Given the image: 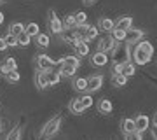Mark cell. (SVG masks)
Returning <instances> with one entry per match:
<instances>
[{
    "mask_svg": "<svg viewBox=\"0 0 157 140\" xmlns=\"http://www.w3.org/2000/svg\"><path fill=\"white\" fill-rule=\"evenodd\" d=\"M86 6H93V4H96V0H84Z\"/></svg>",
    "mask_w": 157,
    "mask_h": 140,
    "instance_id": "ab89813d",
    "label": "cell"
},
{
    "mask_svg": "<svg viewBox=\"0 0 157 140\" xmlns=\"http://www.w3.org/2000/svg\"><path fill=\"white\" fill-rule=\"evenodd\" d=\"M61 123H63L61 116H54V118H51L49 121L44 124V128H42V131H40V137H42V138H51V137H54V135L59 131Z\"/></svg>",
    "mask_w": 157,
    "mask_h": 140,
    "instance_id": "6da1fadb",
    "label": "cell"
},
{
    "mask_svg": "<svg viewBox=\"0 0 157 140\" xmlns=\"http://www.w3.org/2000/svg\"><path fill=\"white\" fill-rule=\"evenodd\" d=\"M77 26V21H75V16L73 14H68L63 21V28H75Z\"/></svg>",
    "mask_w": 157,
    "mask_h": 140,
    "instance_id": "4dcf8cb0",
    "label": "cell"
},
{
    "mask_svg": "<svg viewBox=\"0 0 157 140\" xmlns=\"http://www.w3.org/2000/svg\"><path fill=\"white\" fill-rule=\"evenodd\" d=\"M133 26V18L131 16H122L117 21H113V28H121V30H128Z\"/></svg>",
    "mask_w": 157,
    "mask_h": 140,
    "instance_id": "5bb4252c",
    "label": "cell"
},
{
    "mask_svg": "<svg viewBox=\"0 0 157 140\" xmlns=\"http://www.w3.org/2000/svg\"><path fill=\"white\" fill-rule=\"evenodd\" d=\"M113 56H112V62L113 63H124V62H129V56H131V51H129V44L126 42H121V44L115 46V49L112 51Z\"/></svg>",
    "mask_w": 157,
    "mask_h": 140,
    "instance_id": "7a4b0ae2",
    "label": "cell"
},
{
    "mask_svg": "<svg viewBox=\"0 0 157 140\" xmlns=\"http://www.w3.org/2000/svg\"><path fill=\"white\" fill-rule=\"evenodd\" d=\"M86 88H87V79L84 77L73 79V90L75 91H86Z\"/></svg>",
    "mask_w": 157,
    "mask_h": 140,
    "instance_id": "484cf974",
    "label": "cell"
},
{
    "mask_svg": "<svg viewBox=\"0 0 157 140\" xmlns=\"http://www.w3.org/2000/svg\"><path fill=\"white\" fill-rule=\"evenodd\" d=\"M73 47H75V54L80 58V56H87L89 54V46H87V40H77L75 44H73Z\"/></svg>",
    "mask_w": 157,
    "mask_h": 140,
    "instance_id": "4fadbf2b",
    "label": "cell"
},
{
    "mask_svg": "<svg viewBox=\"0 0 157 140\" xmlns=\"http://www.w3.org/2000/svg\"><path fill=\"white\" fill-rule=\"evenodd\" d=\"M128 84V77L122 75V74H113L112 75V86L113 88H122Z\"/></svg>",
    "mask_w": 157,
    "mask_h": 140,
    "instance_id": "ffe728a7",
    "label": "cell"
},
{
    "mask_svg": "<svg viewBox=\"0 0 157 140\" xmlns=\"http://www.w3.org/2000/svg\"><path fill=\"white\" fill-rule=\"evenodd\" d=\"M154 124H157V114L154 116Z\"/></svg>",
    "mask_w": 157,
    "mask_h": 140,
    "instance_id": "b9f144b4",
    "label": "cell"
},
{
    "mask_svg": "<svg viewBox=\"0 0 157 140\" xmlns=\"http://www.w3.org/2000/svg\"><path fill=\"white\" fill-rule=\"evenodd\" d=\"M2 23H4V14L0 12V25H2Z\"/></svg>",
    "mask_w": 157,
    "mask_h": 140,
    "instance_id": "60d3db41",
    "label": "cell"
},
{
    "mask_svg": "<svg viewBox=\"0 0 157 140\" xmlns=\"http://www.w3.org/2000/svg\"><path fill=\"white\" fill-rule=\"evenodd\" d=\"M7 49V44H6V40H4V37L0 39V51H6Z\"/></svg>",
    "mask_w": 157,
    "mask_h": 140,
    "instance_id": "f35d334b",
    "label": "cell"
},
{
    "mask_svg": "<svg viewBox=\"0 0 157 140\" xmlns=\"http://www.w3.org/2000/svg\"><path fill=\"white\" fill-rule=\"evenodd\" d=\"M136 47L141 49L143 53H147V54H154V46H152L148 40H138V42H136Z\"/></svg>",
    "mask_w": 157,
    "mask_h": 140,
    "instance_id": "7402d4cb",
    "label": "cell"
},
{
    "mask_svg": "<svg viewBox=\"0 0 157 140\" xmlns=\"http://www.w3.org/2000/svg\"><path fill=\"white\" fill-rule=\"evenodd\" d=\"M35 65H37V68L49 70V68L56 67V62H52L47 54H37V56H35Z\"/></svg>",
    "mask_w": 157,
    "mask_h": 140,
    "instance_id": "5b68a950",
    "label": "cell"
},
{
    "mask_svg": "<svg viewBox=\"0 0 157 140\" xmlns=\"http://www.w3.org/2000/svg\"><path fill=\"white\" fill-rule=\"evenodd\" d=\"M108 63V56H107V53H103V51H96L94 54L91 56V65L93 67H96V68H101V67H105Z\"/></svg>",
    "mask_w": 157,
    "mask_h": 140,
    "instance_id": "ba28073f",
    "label": "cell"
},
{
    "mask_svg": "<svg viewBox=\"0 0 157 140\" xmlns=\"http://www.w3.org/2000/svg\"><path fill=\"white\" fill-rule=\"evenodd\" d=\"M4 40H6L7 47H16V46H17V39H16V35H12V34H7L6 37H4Z\"/></svg>",
    "mask_w": 157,
    "mask_h": 140,
    "instance_id": "836d02e7",
    "label": "cell"
},
{
    "mask_svg": "<svg viewBox=\"0 0 157 140\" xmlns=\"http://www.w3.org/2000/svg\"><path fill=\"white\" fill-rule=\"evenodd\" d=\"M112 102L108 100V98H103V100L98 102V110L103 114V116H108V114H112Z\"/></svg>",
    "mask_w": 157,
    "mask_h": 140,
    "instance_id": "2e32d148",
    "label": "cell"
},
{
    "mask_svg": "<svg viewBox=\"0 0 157 140\" xmlns=\"http://www.w3.org/2000/svg\"><path fill=\"white\" fill-rule=\"evenodd\" d=\"M98 30H100V28L93 26V25H87V26H86V32H84L86 40H93V39H96V37H98Z\"/></svg>",
    "mask_w": 157,
    "mask_h": 140,
    "instance_id": "d4e9b609",
    "label": "cell"
},
{
    "mask_svg": "<svg viewBox=\"0 0 157 140\" xmlns=\"http://www.w3.org/2000/svg\"><path fill=\"white\" fill-rule=\"evenodd\" d=\"M112 37L117 40V42H122L124 37H126V30H121V28H113V30H112Z\"/></svg>",
    "mask_w": 157,
    "mask_h": 140,
    "instance_id": "d6a6232c",
    "label": "cell"
},
{
    "mask_svg": "<svg viewBox=\"0 0 157 140\" xmlns=\"http://www.w3.org/2000/svg\"><path fill=\"white\" fill-rule=\"evenodd\" d=\"M47 23H49L51 32H52L54 35H59L63 32V21L56 16L54 9H49V12H47Z\"/></svg>",
    "mask_w": 157,
    "mask_h": 140,
    "instance_id": "3957f363",
    "label": "cell"
},
{
    "mask_svg": "<svg viewBox=\"0 0 157 140\" xmlns=\"http://www.w3.org/2000/svg\"><path fill=\"white\" fill-rule=\"evenodd\" d=\"M21 133H23V128L17 124V126H14V128L6 135V138L7 140H19V138H21Z\"/></svg>",
    "mask_w": 157,
    "mask_h": 140,
    "instance_id": "603a6c76",
    "label": "cell"
},
{
    "mask_svg": "<svg viewBox=\"0 0 157 140\" xmlns=\"http://www.w3.org/2000/svg\"><path fill=\"white\" fill-rule=\"evenodd\" d=\"M35 37H37V46H39V47H47V46H49V35H45V34H37L35 35Z\"/></svg>",
    "mask_w": 157,
    "mask_h": 140,
    "instance_id": "4316f807",
    "label": "cell"
},
{
    "mask_svg": "<svg viewBox=\"0 0 157 140\" xmlns=\"http://www.w3.org/2000/svg\"><path fill=\"white\" fill-rule=\"evenodd\" d=\"M25 32L30 35V37H35V35L39 34V25L37 23H28V25H25Z\"/></svg>",
    "mask_w": 157,
    "mask_h": 140,
    "instance_id": "f1b7e54d",
    "label": "cell"
},
{
    "mask_svg": "<svg viewBox=\"0 0 157 140\" xmlns=\"http://www.w3.org/2000/svg\"><path fill=\"white\" fill-rule=\"evenodd\" d=\"M35 84H37V88H39V90H45V88H49V82H47V74H45V70L39 68V70L35 72Z\"/></svg>",
    "mask_w": 157,
    "mask_h": 140,
    "instance_id": "9c48e42d",
    "label": "cell"
},
{
    "mask_svg": "<svg viewBox=\"0 0 157 140\" xmlns=\"http://www.w3.org/2000/svg\"><path fill=\"white\" fill-rule=\"evenodd\" d=\"M68 109H70V112L72 114H75V116H80V114H84V105L80 103V100L78 98H73L72 102H70V105H68Z\"/></svg>",
    "mask_w": 157,
    "mask_h": 140,
    "instance_id": "e0dca14e",
    "label": "cell"
},
{
    "mask_svg": "<svg viewBox=\"0 0 157 140\" xmlns=\"http://www.w3.org/2000/svg\"><path fill=\"white\" fill-rule=\"evenodd\" d=\"M133 60H135L136 65H147V63L152 60V54H147V53H143L141 49L136 47L135 53H133Z\"/></svg>",
    "mask_w": 157,
    "mask_h": 140,
    "instance_id": "8fae6325",
    "label": "cell"
},
{
    "mask_svg": "<svg viewBox=\"0 0 157 140\" xmlns=\"http://www.w3.org/2000/svg\"><path fill=\"white\" fill-rule=\"evenodd\" d=\"M16 39H17V46H23V47H26V46L32 42V37H30V35L26 34L25 30H23L21 34H17V35H16Z\"/></svg>",
    "mask_w": 157,
    "mask_h": 140,
    "instance_id": "cb8c5ba5",
    "label": "cell"
},
{
    "mask_svg": "<svg viewBox=\"0 0 157 140\" xmlns=\"http://www.w3.org/2000/svg\"><path fill=\"white\" fill-rule=\"evenodd\" d=\"M98 28L103 30V32H112L113 30V21L110 18H100V21H98Z\"/></svg>",
    "mask_w": 157,
    "mask_h": 140,
    "instance_id": "d6986e66",
    "label": "cell"
},
{
    "mask_svg": "<svg viewBox=\"0 0 157 140\" xmlns=\"http://www.w3.org/2000/svg\"><path fill=\"white\" fill-rule=\"evenodd\" d=\"M143 35H145V32L143 30H138V28H128L126 30V37H124V42L126 44H136L138 40L143 39Z\"/></svg>",
    "mask_w": 157,
    "mask_h": 140,
    "instance_id": "277c9868",
    "label": "cell"
},
{
    "mask_svg": "<svg viewBox=\"0 0 157 140\" xmlns=\"http://www.w3.org/2000/svg\"><path fill=\"white\" fill-rule=\"evenodd\" d=\"M2 65H4L7 70H16V68H17V63H16V60H14V58H7Z\"/></svg>",
    "mask_w": 157,
    "mask_h": 140,
    "instance_id": "d590c367",
    "label": "cell"
},
{
    "mask_svg": "<svg viewBox=\"0 0 157 140\" xmlns=\"http://www.w3.org/2000/svg\"><path fill=\"white\" fill-rule=\"evenodd\" d=\"M6 79H7V82H17L19 81V72H17V68L16 70H9V72L6 74Z\"/></svg>",
    "mask_w": 157,
    "mask_h": 140,
    "instance_id": "f546056e",
    "label": "cell"
},
{
    "mask_svg": "<svg viewBox=\"0 0 157 140\" xmlns=\"http://www.w3.org/2000/svg\"><path fill=\"white\" fill-rule=\"evenodd\" d=\"M150 135H152V138H154V140H157V124H154V128H152Z\"/></svg>",
    "mask_w": 157,
    "mask_h": 140,
    "instance_id": "74e56055",
    "label": "cell"
},
{
    "mask_svg": "<svg viewBox=\"0 0 157 140\" xmlns=\"http://www.w3.org/2000/svg\"><path fill=\"white\" fill-rule=\"evenodd\" d=\"M78 100H80V103L84 105V109H89V107L93 105V96H91V95H84V96H80Z\"/></svg>",
    "mask_w": 157,
    "mask_h": 140,
    "instance_id": "8d00e7d4",
    "label": "cell"
},
{
    "mask_svg": "<svg viewBox=\"0 0 157 140\" xmlns=\"http://www.w3.org/2000/svg\"><path fill=\"white\" fill-rule=\"evenodd\" d=\"M135 72H136L135 63H131V62H124L122 63V70H121V74H122V75L131 77V75H135Z\"/></svg>",
    "mask_w": 157,
    "mask_h": 140,
    "instance_id": "44dd1931",
    "label": "cell"
},
{
    "mask_svg": "<svg viewBox=\"0 0 157 140\" xmlns=\"http://www.w3.org/2000/svg\"><path fill=\"white\" fill-rule=\"evenodd\" d=\"M23 30H25V25L23 23H12L11 26H9V34L17 35V34H21Z\"/></svg>",
    "mask_w": 157,
    "mask_h": 140,
    "instance_id": "1f68e13d",
    "label": "cell"
},
{
    "mask_svg": "<svg viewBox=\"0 0 157 140\" xmlns=\"http://www.w3.org/2000/svg\"><path fill=\"white\" fill-rule=\"evenodd\" d=\"M101 86H103V75H100V74H94V75L87 77V88H86V91L94 93V91L101 90Z\"/></svg>",
    "mask_w": 157,
    "mask_h": 140,
    "instance_id": "8992f818",
    "label": "cell"
},
{
    "mask_svg": "<svg viewBox=\"0 0 157 140\" xmlns=\"http://www.w3.org/2000/svg\"><path fill=\"white\" fill-rule=\"evenodd\" d=\"M73 16H75V21H77V25H84V23L87 21V14H86V12H82V11L75 12Z\"/></svg>",
    "mask_w": 157,
    "mask_h": 140,
    "instance_id": "e575fe53",
    "label": "cell"
},
{
    "mask_svg": "<svg viewBox=\"0 0 157 140\" xmlns=\"http://www.w3.org/2000/svg\"><path fill=\"white\" fill-rule=\"evenodd\" d=\"M59 74H61V77H73L75 72H77V67H73V65H68V63H61L59 65Z\"/></svg>",
    "mask_w": 157,
    "mask_h": 140,
    "instance_id": "ac0fdd59",
    "label": "cell"
},
{
    "mask_svg": "<svg viewBox=\"0 0 157 140\" xmlns=\"http://www.w3.org/2000/svg\"><path fill=\"white\" fill-rule=\"evenodd\" d=\"M121 131H122V135H124V137H128L129 133H133V131H136L135 119H131V118H124L122 121H121Z\"/></svg>",
    "mask_w": 157,
    "mask_h": 140,
    "instance_id": "30bf717a",
    "label": "cell"
},
{
    "mask_svg": "<svg viewBox=\"0 0 157 140\" xmlns=\"http://www.w3.org/2000/svg\"><path fill=\"white\" fill-rule=\"evenodd\" d=\"M0 2H4V0H0Z\"/></svg>",
    "mask_w": 157,
    "mask_h": 140,
    "instance_id": "ee69618b",
    "label": "cell"
},
{
    "mask_svg": "<svg viewBox=\"0 0 157 140\" xmlns=\"http://www.w3.org/2000/svg\"><path fill=\"white\" fill-rule=\"evenodd\" d=\"M45 74H47V82H49V86H56V84H59V81H61V74H59V70H52V68H49V70H45Z\"/></svg>",
    "mask_w": 157,
    "mask_h": 140,
    "instance_id": "9a60e30c",
    "label": "cell"
},
{
    "mask_svg": "<svg viewBox=\"0 0 157 140\" xmlns=\"http://www.w3.org/2000/svg\"><path fill=\"white\" fill-rule=\"evenodd\" d=\"M0 135H2V121H0Z\"/></svg>",
    "mask_w": 157,
    "mask_h": 140,
    "instance_id": "7bdbcfd3",
    "label": "cell"
},
{
    "mask_svg": "<svg viewBox=\"0 0 157 140\" xmlns=\"http://www.w3.org/2000/svg\"><path fill=\"white\" fill-rule=\"evenodd\" d=\"M135 126H136V131L143 133V131H145V130H148V126H150V118H148V116H145V114L138 116V118L135 119Z\"/></svg>",
    "mask_w": 157,
    "mask_h": 140,
    "instance_id": "7c38bea8",
    "label": "cell"
},
{
    "mask_svg": "<svg viewBox=\"0 0 157 140\" xmlns=\"http://www.w3.org/2000/svg\"><path fill=\"white\" fill-rule=\"evenodd\" d=\"M117 44H119L117 40L113 39L112 35H108V37H105V39H101L100 42H98V49L103 51V53H112Z\"/></svg>",
    "mask_w": 157,
    "mask_h": 140,
    "instance_id": "52a82bcc",
    "label": "cell"
},
{
    "mask_svg": "<svg viewBox=\"0 0 157 140\" xmlns=\"http://www.w3.org/2000/svg\"><path fill=\"white\" fill-rule=\"evenodd\" d=\"M61 63H68V65H73V67H80V58H78L77 54L75 56H65V58H61Z\"/></svg>",
    "mask_w": 157,
    "mask_h": 140,
    "instance_id": "83f0119b",
    "label": "cell"
}]
</instances>
